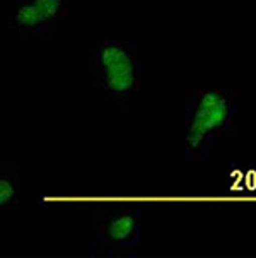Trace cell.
<instances>
[{
  "label": "cell",
  "mask_w": 256,
  "mask_h": 258,
  "mask_svg": "<svg viewBox=\"0 0 256 258\" xmlns=\"http://www.w3.org/2000/svg\"><path fill=\"white\" fill-rule=\"evenodd\" d=\"M91 79L98 93L125 111L140 94L142 60L132 38L104 36L91 43Z\"/></svg>",
  "instance_id": "obj_1"
},
{
  "label": "cell",
  "mask_w": 256,
  "mask_h": 258,
  "mask_svg": "<svg viewBox=\"0 0 256 258\" xmlns=\"http://www.w3.org/2000/svg\"><path fill=\"white\" fill-rule=\"evenodd\" d=\"M237 115V94L229 87H202L185 110V161L205 163L212 146L229 135Z\"/></svg>",
  "instance_id": "obj_2"
},
{
  "label": "cell",
  "mask_w": 256,
  "mask_h": 258,
  "mask_svg": "<svg viewBox=\"0 0 256 258\" xmlns=\"http://www.w3.org/2000/svg\"><path fill=\"white\" fill-rule=\"evenodd\" d=\"M94 236L91 256H138L142 241V216L128 202L103 204L93 214Z\"/></svg>",
  "instance_id": "obj_3"
},
{
  "label": "cell",
  "mask_w": 256,
  "mask_h": 258,
  "mask_svg": "<svg viewBox=\"0 0 256 258\" xmlns=\"http://www.w3.org/2000/svg\"><path fill=\"white\" fill-rule=\"evenodd\" d=\"M68 0H12L7 29L24 43H43L68 23Z\"/></svg>",
  "instance_id": "obj_4"
},
{
  "label": "cell",
  "mask_w": 256,
  "mask_h": 258,
  "mask_svg": "<svg viewBox=\"0 0 256 258\" xmlns=\"http://www.w3.org/2000/svg\"><path fill=\"white\" fill-rule=\"evenodd\" d=\"M21 173L14 166H0V212L19 209Z\"/></svg>",
  "instance_id": "obj_5"
}]
</instances>
